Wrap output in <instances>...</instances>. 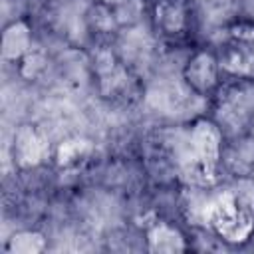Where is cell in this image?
Instances as JSON below:
<instances>
[{"label":"cell","instance_id":"277c9868","mask_svg":"<svg viewBox=\"0 0 254 254\" xmlns=\"http://www.w3.org/2000/svg\"><path fill=\"white\" fill-rule=\"evenodd\" d=\"M14 153L22 165H36L44 155V141L30 125H24L16 133Z\"/></svg>","mask_w":254,"mask_h":254},{"label":"cell","instance_id":"5b68a950","mask_svg":"<svg viewBox=\"0 0 254 254\" xmlns=\"http://www.w3.org/2000/svg\"><path fill=\"white\" fill-rule=\"evenodd\" d=\"M147 242L151 252H183L187 248L185 236L165 222H159L149 230Z\"/></svg>","mask_w":254,"mask_h":254},{"label":"cell","instance_id":"8992f818","mask_svg":"<svg viewBox=\"0 0 254 254\" xmlns=\"http://www.w3.org/2000/svg\"><path fill=\"white\" fill-rule=\"evenodd\" d=\"M157 24L167 34H177L185 28V6L181 0H163L157 6Z\"/></svg>","mask_w":254,"mask_h":254},{"label":"cell","instance_id":"52a82bcc","mask_svg":"<svg viewBox=\"0 0 254 254\" xmlns=\"http://www.w3.org/2000/svg\"><path fill=\"white\" fill-rule=\"evenodd\" d=\"M44 246H46L44 234H40L36 230L16 232L8 242V250L12 254H36V252H42Z\"/></svg>","mask_w":254,"mask_h":254},{"label":"cell","instance_id":"7a4b0ae2","mask_svg":"<svg viewBox=\"0 0 254 254\" xmlns=\"http://www.w3.org/2000/svg\"><path fill=\"white\" fill-rule=\"evenodd\" d=\"M183 75H185V81L190 85V89H194L196 93H206L216 85L218 62L212 54L198 52L185 65Z\"/></svg>","mask_w":254,"mask_h":254},{"label":"cell","instance_id":"3957f363","mask_svg":"<svg viewBox=\"0 0 254 254\" xmlns=\"http://www.w3.org/2000/svg\"><path fill=\"white\" fill-rule=\"evenodd\" d=\"M30 28L26 22H12L2 34V58L6 62H16L30 52Z\"/></svg>","mask_w":254,"mask_h":254},{"label":"cell","instance_id":"ba28073f","mask_svg":"<svg viewBox=\"0 0 254 254\" xmlns=\"http://www.w3.org/2000/svg\"><path fill=\"white\" fill-rule=\"evenodd\" d=\"M44 67V58L40 54H26L24 56V65H22V73L26 77H34L40 69Z\"/></svg>","mask_w":254,"mask_h":254},{"label":"cell","instance_id":"6da1fadb","mask_svg":"<svg viewBox=\"0 0 254 254\" xmlns=\"http://www.w3.org/2000/svg\"><path fill=\"white\" fill-rule=\"evenodd\" d=\"M220 129L210 121H198L189 137V151H190V169L198 177H210L212 169L220 155Z\"/></svg>","mask_w":254,"mask_h":254},{"label":"cell","instance_id":"9c48e42d","mask_svg":"<svg viewBox=\"0 0 254 254\" xmlns=\"http://www.w3.org/2000/svg\"><path fill=\"white\" fill-rule=\"evenodd\" d=\"M81 155V145L79 141H73V143H64L62 149H60V161L62 163H67V161H73L75 157Z\"/></svg>","mask_w":254,"mask_h":254}]
</instances>
